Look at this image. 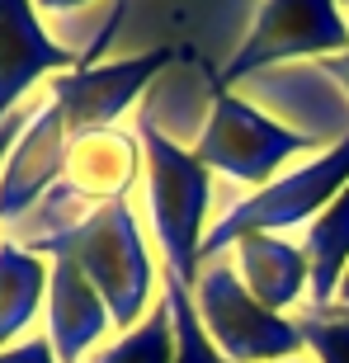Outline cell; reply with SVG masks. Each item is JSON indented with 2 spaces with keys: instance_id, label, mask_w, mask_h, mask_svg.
I'll return each mask as SVG.
<instances>
[{
  "instance_id": "2e32d148",
  "label": "cell",
  "mask_w": 349,
  "mask_h": 363,
  "mask_svg": "<svg viewBox=\"0 0 349 363\" xmlns=\"http://www.w3.org/2000/svg\"><path fill=\"white\" fill-rule=\"evenodd\" d=\"M297 325H302V340L316 354V363H349V311H340V307L311 311L307 307V316Z\"/></svg>"
},
{
  "instance_id": "8992f818",
  "label": "cell",
  "mask_w": 349,
  "mask_h": 363,
  "mask_svg": "<svg viewBox=\"0 0 349 363\" xmlns=\"http://www.w3.org/2000/svg\"><path fill=\"white\" fill-rule=\"evenodd\" d=\"M194 307H199L208 340L217 345V354L227 363H279V359H297L307 350L302 325L283 311H269L241 283L236 264H227V259L203 264L199 288H194Z\"/></svg>"
},
{
  "instance_id": "30bf717a",
  "label": "cell",
  "mask_w": 349,
  "mask_h": 363,
  "mask_svg": "<svg viewBox=\"0 0 349 363\" xmlns=\"http://www.w3.org/2000/svg\"><path fill=\"white\" fill-rule=\"evenodd\" d=\"M43 311H48V340L57 350V363H85L99 350V340L113 330L109 302L67 255H52V283H48Z\"/></svg>"
},
{
  "instance_id": "52a82bcc",
  "label": "cell",
  "mask_w": 349,
  "mask_h": 363,
  "mask_svg": "<svg viewBox=\"0 0 349 363\" xmlns=\"http://www.w3.org/2000/svg\"><path fill=\"white\" fill-rule=\"evenodd\" d=\"M349 52V19L340 0H260L250 14L241 48L231 52L217 81L236 85L245 76H260L283 62H321V57Z\"/></svg>"
},
{
  "instance_id": "5b68a950",
  "label": "cell",
  "mask_w": 349,
  "mask_h": 363,
  "mask_svg": "<svg viewBox=\"0 0 349 363\" xmlns=\"http://www.w3.org/2000/svg\"><path fill=\"white\" fill-rule=\"evenodd\" d=\"M194 151L217 175L250 184V189H265L283 175V165L293 156H311L316 137L269 118L265 108H255L250 99L231 94L222 81H213V108L203 118V133L194 142Z\"/></svg>"
},
{
  "instance_id": "9a60e30c",
  "label": "cell",
  "mask_w": 349,
  "mask_h": 363,
  "mask_svg": "<svg viewBox=\"0 0 349 363\" xmlns=\"http://www.w3.org/2000/svg\"><path fill=\"white\" fill-rule=\"evenodd\" d=\"M165 302H170V316H174V363H227L217 354V345L208 340L199 321V307H194V293H189L184 283L165 279Z\"/></svg>"
},
{
  "instance_id": "ac0fdd59",
  "label": "cell",
  "mask_w": 349,
  "mask_h": 363,
  "mask_svg": "<svg viewBox=\"0 0 349 363\" xmlns=\"http://www.w3.org/2000/svg\"><path fill=\"white\" fill-rule=\"evenodd\" d=\"M28 118H33V104L19 108V113H10V118L0 123V170H5V161H10V151H14V142H19V133L28 128Z\"/></svg>"
},
{
  "instance_id": "8fae6325",
  "label": "cell",
  "mask_w": 349,
  "mask_h": 363,
  "mask_svg": "<svg viewBox=\"0 0 349 363\" xmlns=\"http://www.w3.org/2000/svg\"><path fill=\"white\" fill-rule=\"evenodd\" d=\"M231 264L269 311H288L311 293V269L302 241H283V236L260 231V236H245V241L231 245Z\"/></svg>"
},
{
  "instance_id": "d6986e66",
  "label": "cell",
  "mask_w": 349,
  "mask_h": 363,
  "mask_svg": "<svg viewBox=\"0 0 349 363\" xmlns=\"http://www.w3.org/2000/svg\"><path fill=\"white\" fill-rule=\"evenodd\" d=\"M316 67H321L326 76H331V81L340 85V94H345V99H349V52H336V57H321V62H316Z\"/></svg>"
},
{
  "instance_id": "603a6c76",
  "label": "cell",
  "mask_w": 349,
  "mask_h": 363,
  "mask_svg": "<svg viewBox=\"0 0 349 363\" xmlns=\"http://www.w3.org/2000/svg\"><path fill=\"white\" fill-rule=\"evenodd\" d=\"M255 5H260V0H255Z\"/></svg>"
},
{
  "instance_id": "44dd1931",
  "label": "cell",
  "mask_w": 349,
  "mask_h": 363,
  "mask_svg": "<svg viewBox=\"0 0 349 363\" xmlns=\"http://www.w3.org/2000/svg\"><path fill=\"white\" fill-rule=\"evenodd\" d=\"M279 363H316V359H279Z\"/></svg>"
},
{
  "instance_id": "7402d4cb",
  "label": "cell",
  "mask_w": 349,
  "mask_h": 363,
  "mask_svg": "<svg viewBox=\"0 0 349 363\" xmlns=\"http://www.w3.org/2000/svg\"><path fill=\"white\" fill-rule=\"evenodd\" d=\"M340 10H349V0H340Z\"/></svg>"
},
{
  "instance_id": "277c9868",
  "label": "cell",
  "mask_w": 349,
  "mask_h": 363,
  "mask_svg": "<svg viewBox=\"0 0 349 363\" xmlns=\"http://www.w3.org/2000/svg\"><path fill=\"white\" fill-rule=\"evenodd\" d=\"M345 184H349V123H345V137L331 151L293 165L274 184L255 189L245 203H231L227 213L208 227V236H203V264L222 259L245 236H260V231L279 236L288 227H307L311 217L326 213V203L336 199Z\"/></svg>"
},
{
  "instance_id": "e0dca14e",
  "label": "cell",
  "mask_w": 349,
  "mask_h": 363,
  "mask_svg": "<svg viewBox=\"0 0 349 363\" xmlns=\"http://www.w3.org/2000/svg\"><path fill=\"white\" fill-rule=\"evenodd\" d=\"M0 363H57V350L48 335H24L19 345L0 350Z\"/></svg>"
},
{
  "instance_id": "3957f363",
  "label": "cell",
  "mask_w": 349,
  "mask_h": 363,
  "mask_svg": "<svg viewBox=\"0 0 349 363\" xmlns=\"http://www.w3.org/2000/svg\"><path fill=\"white\" fill-rule=\"evenodd\" d=\"M118 14H123V5L109 14V24L94 33L81 67L62 71V76L48 81V99L57 104L71 142H81V137H90V133H104V128H118V118L151 90V81H156L165 67H174V57L184 52V48H151V52H137V57L99 62V52L109 48L113 28H118Z\"/></svg>"
},
{
  "instance_id": "7c38bea8",
  "label": "cell",
  "mask_w": 349,
  "mask_h": 363,
  "mask_svg": "<svg viewBox=\"0 0 349 363\" xmlns=\"http://www.w3.org/2000/svg\"><path fill=\"white\" fill-rule=\"evenodd\" d=\"M48 283H52V259L28 250L19 236L0 241V350L24 340L43 307H48Z\"/></svg>"
},
{
  "instance_id": "9c48e42d",
  "label": "cell",
  "mask_w": 349,
  "mask_h": 363,
  "mask_svg": "<svg viewBox=\"0 0 349 363\" xmlns=\"http://www.w3.org/2000/svg\"><path fill=\"white\" fill-rule=\"evenodd\" d=\"M85 52H71L43 28L33 0H0V123L24 108V94L38 81L76 71Z\"/></svg>"
},
{
  "instance_id": "ffe728a7",
  "label": "cell",
  "mask_w": 349,
  "mask_h": 363,
  "mask_svg": "<svg viewBox=\"0 0 349 363\" xmlns=\"http://www.w3.org/2000/svg\"><path fill=\"white\" fill-rule=\"evenodd\" d=\"M38 14H71V10H85L90 0H33Z\"/></svg>"
},
{
  "instance_id": "7a4b0ae2",
  "label": "cell",
  "mask_w": 349,
  "mask_h": 363,
  "mask_svg": "<svg viewBox=\"0 0 349 363\" xmlns=\"http://www.w3.org/2000/svg\"><path fill=\"white\" fill-rule=\"evenodd\" d=\"M142 184H147V222L156 231L165 259V279L184 283L189 293L199 288L203 274V236H208V208H213V170L199 161L194 147H179L156 128L142 123Z\"/></svg>"
},
{
  "instance_id": "4fadbf2b",
  "label": "cell",
  "mask_w": 349,
  "mask_h": 363,
  "mask_svg": "<svg viewBox=\"0 0 349 363\" xmlns=\"http://www.w3.org/2000/svg\"><path fill=\"white\" fill-rule=\"evenodd\" d=\"M302 250H307V269H311L307 307L321 311L340 297V283H345V274H349V184L326 203L321 217L307 222Z\"/></svg>"
},
{
  "instance_id": "ba28073f",
  "label": "cell",
  "mask_w": 349,
  "mask_h": 363,
  "mask_svg": "<svg viewBox=\"0 0 349 363\" xmlns=\"http://www.w3.org/2000/svg\"><path fill=\"white\" fill-rule=\"evenodd\" d=\"M147 170V156H142V137L128 133V128H104V133H90L81 142H71L67 156V175L62 184L48 194V213L52 208H81V217L99 203H118L133 194V184Z\"/></svg>"
},
{
  "instance_id": "5bb4252c",
  "label": "cell",
  "mask_w": 349,
  "mask_h": 363,
  "mask_svg": "<svg viewBox=\"0 0 349 363\" xmlns=\"http://www.w3.org/2000/svg\"><path fill=\"white\" fill-rule=\"evenodd\" d=\"M85 363H174V316H170L165 293L156 297V307L133 330H123L118 340L99 345Z\"/></svg>"
},
{
  "instance_id": "6da1fadb",
  "label": "cell",
  "mask_w": 349,
  "mask_h": 363,
  "mask_svg": "<svg viewBox=\"0 0 349 363\" xmlns=\"http://www.w3.org/2000/svg\"><path fill=\"white\" fill-rule=\"evenodd\" d=\"M38 255H67L85 279L99 288V297L109 302L113 325L133 330L142 316L151 311V293H156V264H151L147 236L137 222V208L128 199L99 203L85 217H76L71 227L52 231V236H33L24 241Z\"/></svg>"
}]
</instances>
